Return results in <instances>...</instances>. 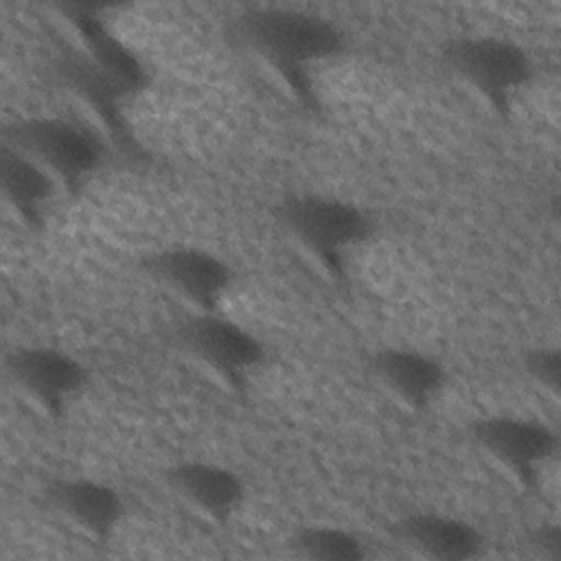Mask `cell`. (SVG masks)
I'll list each match as a JSON object with an SVG mask.
<instances>
[{"instance_id":"cell-11","label":"cell","mask_w":561,"mask_h":561,"mask_svg":"<svg viewBox=\"0 0 561 561\" xmlns=\"http://www.w3.org/2000/svg\"><path fill=\"white\" fill-rule=\"evenodd\" d=\"M392 535L412 552L434 561H469L484 552L482 530L451 513L412 511L392 524Z\"/></svg>"},{"instance_id":"cell-4","label":"cell","mask_w":561,"mask_h":561,"mask_svg":"<svg viewBox=\"0 0 561 561\" xmlns=\"http://www.w3.org/2000/svg\"><path fill=\"white\" fill-rule=\"evenodd\" d=\"M443 64L502 116L535 77L533 55L502 35L454 37L443 46Z\"/></svg>"},{"instance_id":"cell-16","label":"cell","mask_w":561,"mask_h":561,"mask_svg":"<svg viewBox=\"0 0 561 561\" xmlns=\"http://www.w3.org/2000/svg\"><path fill=\"white\" fill-rule=\"evenodd\" d=\"M61 81L88 101L110 123H118V105L125 101L123 92L85 57V53H68L59 61Z\"/></svg>"},{"instance_id":"cell-14","label":"cell","mask_w":561,"mask_h":561,"mask_svg":"<svg viewBox=\"0 0 561 561\" xmlns=\"http://www.w3.org/2000/svg\"><path fill=\"white\" fill-rule=\"evenodd\" d=\"M77 26L81 31L85 57L123 92L125 99L140 94L149 85L147 66L123 39L90 15H79Z\"/></svg>"},{"instance_id":"cell-3","label":"cell","mask_w":561,"mask_h":561,"mask_svg":"<svg viewBox=\"0 0 561 561\" xmlns=\"http://www.w3.org/2000/svg\"><path fill=\"white\" fill-rule=\"evenodd\" d=\"M274 213L278 224L331 272H337L344 256L375 234L373 215L337 195L291 193Z\"/></svg>"},{"instance_id":"cell-6","label":"cell","mask_w":561,"mask_h":561,"mask_svg":"<svg viewBox=\"0 0 561 561\" xmlns=\"http://www.w3.org/2000/svg\"><path fill=\"white\" fill-rule=\"evenodd\" d=\"M180 346L232 386L265 362V344L241 322L215 311H195L178 324Z\"/></svg>"},{"instance_id":"cell-2","label":"cell","mask_w":561,"mask_h":561,"mask_svg":"<svg viewBox=\"0 0 561 561\" xmlns=\"http://www.w3.org/2000/svg\"><path fill=\"white\" fill-rule=\"evenodd\" d=\"M2 142L42 164L61 188L77 193L107 162L103 138L68 116H20L2 127Z\"/></svg>"},{"instance_id":"cell-1","label":"cell","mask_w":561,"mask_h":561,"mask_svg":"<svg viewBox=\"0 0 561 561\" xmlns=\"http://www.w3.org/2000/svg\"><path fill=\"white\" fill-rule=\"evenodd\" d=\"M232 39L276 68L296 88L305 75L348 50V33L331 18L296 7L256 4L239 11L230 22Z\"/></svg>"},{"instance_id":"cell-18","label":"cell","mask_w":561,"mask_h":561,"mask_svg":"<svg viewBox=\"0 0 561 561\" xmlns=\"http://www.w3.org/2000/svg\"><path fill=\"white\" fill-rule=\"evenodd\" d=\"M530 546L548 559L561 557V528L557 524H541L530 533Z\"/></svg>"},{"instance_id":"cell-5","label":"cell","mask_w":561,"mask_h":561,"mask_svg":"<svg viewBox=\"0 0 561 561\" xmlns=\"http://www.w3.org/2000/svg\"><path fill=\"white\" fill-rule=\"evenodd\" d=\"M469 438L524 486H535L541 469L559 454V432L541 419L486 414L469 423Z\"/></svg>"},{"instance_id":"cell-17","label":"cell","mask_w":561,"mask_h":561,"mask_svg":"<svg viewBox=\"0 0 561 561\" xmlns=\"http://www.w3.org/2000/svg\"><path fill=\"white\" fill-rule=\"evenodd\" d=\"M526 375L543 390L557 394L561 383V353L557 346H535L522 357Z\"/></svg>"},{"instance_id":"cell-13","label":"cell","mask_w":561,"mask_h":561,"mask_svg":"<svg viewBox=\"0 0 561 561\" xmlns=\"http://www.w3.org/2000/svg\"><path fill=\"white\" fill-rule=\"evenodd\" d=\"M61 184L33 158L0 142V191L7 206L31 230L42 228Z\"/></svg>"},{"instance_id":"cell-8","label":"cell","mask_w":561,"mask_h":561,"mask_svg":"<svg viewBox=\"0 0 561 561\" xmlns=\"http://www.w3.org/2000/svg\"><path fill=\"white\" fill-rule=\"evenodd\" d=\"M7 377L46 414L61 416L88 386V366L59 346L24 344L4 357Z\"/></svg>"},{"instance_id":"cell-15","label":"cell","mask_w":561,"mask_h":561,"mask_svg":"<svg viewBox=\"0 0 561 561\" xmlns=\"http://www.w3.org/2000/svg\"><path fill=\"white\" fill-rule=\"evenodd\" d=\"M287 546L294 554L311 561H364L370 550L366 541L351 528L335 524L298 526Z\"/></svg>"},{"instance_id":"cell-7","label":"cell","mask_w":561,"mask_h":561,"mask_svg":"<svg viewBox=\"0 0 561 561\" xmlns=\"http://www.w3.org/2000/svg\"><path fill=\"white\" fill-rule=\"evenodd\" d=\"M138 267L158 285L191 302L197 311H215L234 285L232 265L199 245L173 243L147 252Z\"/></svg>"},{"instance_id":"cell-10","label":"cell","mask_w":561,"mask_h":561,"mask_svg":"<svg viewBox=\"0 0 561 561\" xmlns=\"http://www.w3.org/2000/svg\"><path fill=\"white\" fill-rule=\"evenodd\" d=\"M162 478L182 502L221 526L232 522L248 495L241 473L213 460H178L162 471Z\"/></svg>"},{"instance_id":"cell-9","label":"cell","mask_w":561,"mask_h":561,"mask_svg":"<svg viewBox=\"0 0 561 561\" xmlns=\"http://www.w3.org/2000/svg\"><path fill=\"white\" fill-rule=\"evenodd\" d=\"M46 504L92 539H110L125 519L123 493L96 478L59 476L44 486Z\"/></svg>"},{"instance_id":"cell-12","label":"cell","mask_w":561,"mask_h":561,"mask_svg":"<svg viewBox=\"0 0 561 561\" xmlns=\"http://www.w3.org/2000/svg\"><path fill=\"white\" fill-rule=\"evenodd\" d=\"M373 377L412 410L430 408L447 386L445 364L419 348L383 346L368 357Z\"/></svg>"}]
</instances>
